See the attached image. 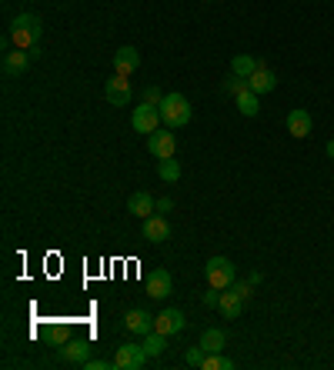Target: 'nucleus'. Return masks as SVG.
<instances>
[{
	"label": "nucleus",
	"instance_id": "1",
	"mask_svg": "<svg viewBox=\"0 0 334 370\" xmlns=\"http://www.w3.org/2000/svg\"><path fill=\"white\" fill-rule=\"evenodd\" d=\"M40 34H44V24H40L37 13H17L11 20V44L20 51H34Z\"/></svg>",
	"mask_w": 334,
	"mask_h": 370
},
{
	"label": "nucleus",
	"instance_id": "2",
	"mask_svg": "<svg viewBox=\"0 0 334 370\" xmlns=\"http://www.w3.org/2000/svg\"><path fill=\"white\" fill-rule=\"evenodd\" d=\"M161 120H164L167 127H184L187 120H191V103L187 97H180V94H164V101H161Z\"/></svg>",
	"mask_w": 334,
	"mask_h": 370
},
{
	"label": "nucleus",
	"instance_id": "3",
	"mask_svg": "<svg viewBox=\"0 0 334 370\" xmlns=\"http://www.w3.org/2000/svg\"><path fill=\"white\" fill-rule=\"evenodd\" d=\"M204 277H207V287L228 291L237 281V267H234V260H228V257H211L204 267Z\"/></svg>",
	"mask_w": 334,
	"mask_h": 370
},
{
	"label": "nucleus",
	"instance_id": "4",
	"mask_svg": "<svg viewBox=\"0 0 334 370\" xmlns=\"http://www.w3.org/2000/svg\"><path fill=\"white\" fill-rule=\"evenodd\" d=\"M130 127L137 130V134H154L161 127V110H157L154 103H141V107H134V114H130Z\"/></svg>",
	"mask_w": 334,
	"mask_h": 370
},
{
	"label": "nucleus",
	"instance_id": "5",
	"mask_svg": "<svg viewBox=\"0 0 334 370\" xmlns=\"http://www.w3.org/2000/svg\"><path fill=\"white\" fill-rule=\"evenodd\" d=\"M104 97H107V103H111V107H128L130 97H134L130 80H128V77H120V74H114L107 84H104Z\"/></svg>",
	"mask_w": 334,
	"mask_h": 370
},
{
	"label": "nucleus",
	"instance_id": "6",
	"mask_svg": "<svg viewBox=\"0 0 334 370\" xmlns=\"http://www.w3.org/2000/svg\"><path fill=\"white\" fill-rule=\"evenodd\" d=\"M147 151L154 153L157 160H167V157H174V153H178V137H174L171 130L157 127L154 134H147Z\"/></svg>",
	"mask_w": 334,
	"mask_h": 370
},
{
	"label": "nucleus",
	"instance_id": "7",
	"mask_svg": "<svg viewBox=\"0 0 334 370\" xmlns=\"http://www.w3.org/2000/svg\"><path fill=\"white\" fill-rule=\"evenodd\" d=\"M117 370H141L147 364V350L144 344H124L117 347V357H114Z\"/></svg>",
	"mask_w": 334,
	"mask_h": 370
},
{
	"label": "nucleus",
	"instance_id": "8",
	"mask_svg": "<svg viewBox=\"0 0 334 370\" xmlns=\"http://www.w3.org/2000/svg\"><path fill=\"white\" fill-rule=\"evenodd\" d=\"M184 327H187V320H184V314H180L178 307H164V310L154 317V331L164 333V337H171V333H180Z\"/></svg>",
	"mask_w": 334,
	"mask_h": 370
},
{
	"label": "nucleus",
	"instance_id": "9",
	"mask_svg": "<svg viewBox=\"0 0 334 370\" xmlns=\"http://www.w3.org/2000/svg\"><path fill=\"white\" fill-rule=\"evenodd\" d=\"M124 331L128 333H137V337H147V333L154 331V314H147L141 307H134L124 314Z\"/></svg>",
	"mask_w": 334,
	"mask_h": 370
},
{
	"label": "nucleus",
	"instance_id": "10",
	"mask_svg": "<svg viewBox=\"0 0 334 370\" xmlns=\"http://www.w3.org/2000/svg\"><path fill=\"white\" fill-rule=\"evenodd\" d=\"M311 130H314V120H311V114L304 110V107H295V110H287V134H291V137L304 141Z\"/></svg>",
	"mask_w": 334,
	"mask_h": 370
},
{
	"label": "nucleus",
	"instance_id": "11",
	"mask_svg": "<svg viewBox=\"0 0 334 370\" xmlns=\"http://www.w3.org/2000/svg\"><path fill=\"white\" fill-rule=\"evenodd\" d=\"M128 210L134 214V217H141V220H147L151 214L157 210V200L151 197L147 191H137V193H130L128 197Z\"/></svg>",
	"mask_w": 334,
	"mask_h": 370
},
{
	"label": "nucleus",
	"instance_id": "12",
	"mask_svg": "<svg viewBox=\"0 0 334 370\" xmlns=\"http://www.w3.org/2000/svg\"><path fill=\"white\" fill-rule=\"evenodd\" d=\"M171 237V224H167L161 214H151V217L144 220V241L151 243H164Z\"/></svg>",
	"mask_w": 334,
	"mask_h": 370
},
{
	"label": "nucleus",
	"instance_id": "13",
	"mask_svg": "<svg viewBox=\"0 0 334 370\" xmlns=\"http://www.w3.org/2000/svg\"><path fill=\"white\" fill-rule=\"evenodd\" d=\"M247 87H251L257 97H261V94H271V90L278 87V77H274V70H268V67L261 64L254 74L247 77Z\"/></svg>",
	"mask_w": 334,
	"mask_h": 370
},
{
	"label": "nucleus",
	"instance_id": "14",
	"mask_svg": "<svg viewBox=\"0 0 334 370\" xmlns=\"http://www.w3.org/2000/svg\"><path fill=\"white\" fill-rule=\"evenodd\" d=\"M137 67H141V53L134 51V47H120V51L114 53V70L120 77H130Z\"/></svg>",
	"mask_w": 334,
	"mask_h": 370
},
{
	"label": "nucleus",
	"instance_id": "15",
	"mask_svg": "<svg viewBox=\"0 0 334 370\" xmlns=\"http://www.w3.org/2000/svg\"><path fill=\"white\" fill-rule=\"evenodd\" d=\"M27 67H30V51H20V47H13L11 53H4V74H7V77L24 74Z\"/></svg>",
	"mask_w": 334,
	"mask_h": 370
},
{
	"label": "nucleus",
	"instance_id": "16",
	"mask_svg": "<svg viewBox=\"0 0 334 370\" xmlns=\"http://www.w3.org/2000/svg\"><path fill=\"white\" fill-rule=\"evenodd\" d=\"M171 274L167 270H154L151 277H147V297H154V300H164L171 294Z\"/></svg>",
	"mask_w": 334,
	"mask_h": 370
},
{
	"label": "nucleus",
	"instance_id": "17",
	"mask_svg": "<svg viewBox=\"0 0 334 370\" xmlns=\"http://www.w3.org/2000/svg\"><path fill=\"white\" fill-rule=\"evenodd\" d=\"M218 310L224 314V320H237V317H241V310H245V300H241V297H237V294L231 291V287H228V294L221 291V304H218Z\"/></svg>",
	"mask_w": 334,
	"mask_h": 370
},
{
	"label": "nucleus",
	"instance_id": "18",
	"mask_svg": "<svg viewBox=\"0 0 334 370\" xmlns=\"http://www.w3.org/2000/svg\"><path fill=\"white\" fill-rule=\"evenodd\" d=\"M234 103H237V110L245 117H254L257 110H261V97H257L251 87H245L241 94H234Z\"/></svg>",
	"mask_w": 334,
	"mask_h": 370
},
{
	"label": "nucleus",
	"instance_id": "19",
	"mask_svg": "<svg viewBox=\"0 0 334 370\" xmlns=\"http://www.w3.org/2000/svg\"><path fill=\"white\" fill-rule=\"evenodd\" d=\"M90 354V344L87 340H67L64 347H61V357L70 360V364H84Z\"/></svg>",
	"mask_w": 334,
	"mask_h": 370
},
{
	"label": "nucleus",
	"instance_id": "20",
	"mask_svg": "<svg viewBox=\"0 0 334 370\" xmlns=\"http://www.w3.org/2000/svg\"><path fill=\"white\" fill-rule=\"evenodd\" d=\"M224 344H228V337H224V331H218V327H207V331L201 333V347H204V354H221Z\"/></svg>",
	"mask_w": 334,
	"mask_h": 370
},
{
	"label": "nucleus",
	"instance_id": "21",
	"mask_svg": "<svg viewBox=\"0 0 334 370\" xmlns=\"http://www.w3.org/2000/svg\"><path fill=\"white\" fill-rule=\"evenodd\" d=\"M257 67H261V60H257V57H251V53H237V57H234L231 60V74H237V77H251L257 70Z\"/></svg>",
	"mask_w": 334,
	"mask_h": 370
},
{
	"label": "nucleus",
	"instance_id": "22",
	"mask_svg": "<svg viewBox=\"0 0 334 370\" xmlns=\"http://www.w3.org/2000/svg\"><path fill=\"white\" fill-rule=\"evenodd\" d=\"M157 177L167 180V184H174V180H180V164L174 160V157H167V160H161V167H157Z\"/></svg>",
	"mask_w": 334,
	"mask_h": 370
},
{
	"label": "nucleus",
	"instance_id": "23",
	"mask_svg": "<svg viewBox=\"0 0 334 370\" xmlns=\"http://www.w3.org/2000/svg\"><path fill=\"white\" fill-rule=\"evenodd\" d=\"M164 333H157V331H151L147 337H144V350H147V357H157V354H164Z\"/></svg>",
	"mask_w": 334,
	"mask_h": 370
},
{
	"label": "nucleus",
	"instance_id": "24",
	"mask_svg": "<svg viewBox=\"0 0 334 370\" xmlns=\"http://www.w3.org/2000/svg\"><path fill=\"white\" fill-rule=\"evenodd\" d=\"M201 370H234V360L221 357V354H204V364Z\"/></svg>",
	"mask_w": 334,
	"mask_h": 370
},
{
	"label": "nucleus",
	"instance_id": "25",
	"mask_svg": "<svg viewBox=\"0 0 334 370\" xmlns=\"http://www.w3.org/2000/svg\"><path fill=\"white\" fill-rule=\"evenodd\" d=\"M251 287H254V283H251V281H234V283H231V291H234V294H237V297H241L245 304H247V300H251V297H254V294H251Z\"/></svg>",
	"mask_w": 334,
	"mask_h": 370
},
{
	"label": "nucleus",
	"instance_id": "26",
	"mask_svg": "<svg viewBox=\"0 0 334 370\" xmlns=\"http://www.w3.org/2000/svg\"><path fill=\"white\" fill-rule=\"evenodd\" d=\"M187 367H201V364H204V347L197 344V347H191V350H187Z\"/></svg>",
	"mask_w": 334,
	"mask_h": 370
},
{
	"label": "nucleus",
	"instance_id": "27",
	"mask_svg": "<svg viewBox=\"0 0 334 370\" xmlns=\"http://www.w3.org/2000/svg\"><path fill=\"white\" fill-rule=\"evenodd\" d=\"M161 101H164V94L151 84V87H144V103H154V107H161Z\"/></svg>",
	"mask_w": 334,
	"mask_h": 370
},
{
	"label": "nucleus",
	"instance_id": "28",
	"mask_svg": "<svg viewBox=\"0 0 334 370\" xmlns=\"http://www.w3.org/2000/svg\"><path fill=\"white\" fill-rule=\"evenodd\" d=\"M80 367H84V370H107V367H117V364H114V360H84V364H80Z\"/></svg>",
	"mask_w": 334,
	"mask_h": 370
},
{
	"label": "nucleus",
	"instance_id": "29",
	"mask_svg": "<svg viewBox=\"0 0 334 370\" xmlns=\"http://www.w3.org/2000/svg\"><path fill=\"white\" fill-rule=\"evenodd\" d=\"M201 300H204V307H218L221 304V291L218 287H211L207 294H201Z\"/></svg>",
	"mask_w": 334,
	"mask_h": 370
},
{
	"label": "nucleus",
	"instance_id": "30",
	"mask_svg": "<svg viewBox=\"0 0 334 370\" xmlns=\"http://www.w3.org/2000/svg\"><path fill=\"white\" fill-rule=\"evenodd\" d=\"M171 207H174V200H171V197H161V200H157V210H161V214H167Z\"/></svg>",
	"mask_w": 334,
	"mask_h": 370
},
{
	"label": "nucleus",
	"instance_id": "31",
	"mask_svg": "<svg viewBox=\"0 0 334 370\" xmlns=\"http://www.w3.org/2000/svg\"><path fill=\"white\" fill-rule=\"evenodd\" d=\"M328 157L334 160V141H328Z\"/></svg>",
	"mask_w": 334,
	"mask_h": 370
}]
</instances>
